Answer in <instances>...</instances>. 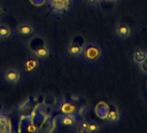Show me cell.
Listing matches in <instances>:
<instances>
[{
    "label": "cell",
    "mask_w": 147,
    "mask_h": 133,
    "mask_svg": "<svg viewBox=\"0 0 147 133\" xmlns=\"http://www.w3.org/2000/svg\"><path fill=\"white\" fill-rule=\"evenodd\" d=\"M100 53H101V51H100V48L96 44H94V43L88 45L87 47V48L85 49V56L90 61L96 60L100 57Z\"/></svg>",
    "instance_id": "cell-1"
},
{
    "label": "cell",
    "mask_w": 147,
    "mask_h": 133,
    "mask_svg": "<svg viewBox=\"0 0 147 133\" xmlns=\"http://www.w3.org/2000/svg\"><path fill=\"white\" fill-rule=\"evenodd\" d=\"M108 112H109V106H108V105H107L104 102L100 103L96 107V114L98 115L99 118H100L102 119L107 118Z\"/></svg>",
    "instance_id": "cell-2"
},
{
    "label": "cell",
    "mask_w": 147,
    "mask_h": 133,
    "mask_svg": "<svg viewBox=\"0 0 147 133\" xmlns=\"http://www.w3.org/2000/svg\"><path fill=\"white\" fill-rule=\"evenodd\" d=\"M107 119L110 123H116V122H118V120L119 119V112H118L117 108L114 107L113 105H112V106L109 107V112H108V113H107Z\"/></svg>",
    "instance_id": "cell-3"
},
{
    "label": "cell",
    "mask_w": 147,
    "mask_h": 133,
    "mask_svg": "<svg viewBox=\"0 0 147 133\" xmlns=\"http://www.w3.org/2000/svg\"><path fill=\"white\" fill-rule=\"evenodd\" d=\"M116 31H117L118 36L123 39L127 38L131 34V30H130L129 26H127L126 24H119L118 26Z\"/></svg>",
    "instance_id": "cell-4"
},
{
    "label": "cell",
    "mask_w": 147,
    "mask_h": 133,
    "mask_svg": "<svg viewBox=\"0 0 147 133\" xmlns=\"http://www.w3.org/2000/svg\"><path fill=\"white\" fill-rule=\"evenodd\" d=\"M147 56V53L143 51V50H136L134 53H133V60L134 62H136L137 64L140 65L146 58Z\"/></svg>",
    "instance_id": "cell-5"
},
{
    "label": "cell",
    "mask_w": 147,
    "mask_h": 133,
    "mask_svg": "<svg viewBox=\"0 0 147 133\" xmlns=\"http://www.w3.org/2000/svg\"><path fill=\"white\" fill-rule=\"evenodd\" d=\"M20 78V75L17 70H10L5 74V79L10 83H16Z\"/></svg>",
    "instance_id": "cell-6"
},
{
    "label": "cell",
    "mask_w": 147,
    "mask_h": 133,
    "mask_svg": "<svg viewBox=\"0 0 147 133\" xmlns=\"http://www.w3.org/2000/svg\"><path fill=\"white\" fill-rule=\"evenodd\" d=\"M18 30H19V33L21 35H23V36H29V35H30L32 33L33 29H32V27L30 24H22L19 27Z\"/></svg>",
    "instance_id": "cell-7"
},
{
    "label": "cell",
    "mask_w": 147,
    "mask_h": 133,
    "mask_svg": "<svg viewBox=\"0 0 147 133\" xmlns=\"http://www.w3.org/2000/svg\"><path fill=\"white\" fill-rule=\"evenodd\" d=\"M82 52V48L79 45L73 44L69 48V53L74 56H77V55L81 54Z\"/></svg>",
    "instance_id": "cell-8"
},
{
    "label": "cell",
    "mask_w": 147,
    "mask_h": 133,
    "mask_svg": "<svg viewBox=\"0 0 147 133\" xmlns=\"http://www.w3.org/2000/svg\"><path fill=\"white\" fill-rule=\"evenodd\" d=\"M62 112L66 114H71L73 113L74 112L76 111V107L74 105L70 104V103H65L63 105H62V108H61Z\"/></svg>",
    "instance_id": "cell-9"
},
{
    "label": "cell",
    "mask_w": 147,
    "mask_h": 133,
    "mask_svg": "<svg viewBox=\"0 0 147 133\" xmlns=\"http://www.w3.org/2000/svg\"><path fill=\"white\" fill-rule=\"evenodd\" d=\"M8 121L5 118H0V132H7L8 131Z\"/></svg>",
    "instance_id": "cell-10"
},
{
    "label": "cell",
    "mask_w": 147,
    "mask_h": 133,
    "mask_svg": "<svg viewBox=\"0 0 147 133\" xmlns=\"http://www.w3.org/2000/svg\"><path fill=\"white\" fill-rule=\"evenodd\" d=\"M36 54L40 58H45L49 55V51L45 48H40L36 51Z\"/></svg>",
    "instance_id": "cell-11"
},
{
    "label": "cell",
    "mask_w": 147,
    "mask_h": 133,
    "mask_svg": "<svg viewBox=\"0 0 147 133\" xmlns=\"http://www.w3.org/2000/svg\"><path fill=\"white\" fill-rule=\"evenodd\" d=\"M10 36V30L5 26H0V38H6Z\"/></svg>",
    "instance_id": "cell-12"
},
{
    "label": "cell",
    "mask_w": 147,
    "mask_h": 133,
    "mask_svg": "<svg viewBox=\"0 0 147 133\" xmlns=\"http://www.w3.org/2000/svg\"><path fill=\"white\" fill-rule=\"evenodd\" d=\"M61 123L66 126H71V125L74 124V119L72 118H70V117H66V118H62Z\"/></svg>",
    "instance_id": "cell-13"
},
{
    "label": "cell",
    "mask_w": 147,
    "mask_h": 133,
    "mask_svg": "<svg viewBox=\"0 0 147 133\" xmlns=\"http://www.w3.org/2000/svg\"><path fill=\"white\" fill-rule=\"evenodd\" d=\"M140 66H141V70H142L144 73L147 74V56H146L145 60L140 64Z\"/></svg>",
    "instance_id": "cell-14"
},
{
    "label": "cell",
    "mask_w": 147,
    "mask_h": 133,
    "mask_svg": "<svg viewBox=\"0 0 147 133\" xmlns=\"http://www.w3.org/2000/svg\"><path fill=\"white\" fill-rule=\"evenodd\" d=\"M99 130V126L95 124H88V131H96Z\"/></svg>",
    "instance_id": "cell-15"
},
{
    "label": "cell",
    "mask_w": 147,
    "mask_h": 133,
    "mask_svg": "<svg viewBox=\"0 0 147 133\" xmlns=\"http://www.w3.org/2000/svg\"><path fill=\"white\" fill-rule=\"evenodd\" d=\"M54 2L55 3V5L56 4H65V5H67V0H54Z\"/></svg>",
    "instance_id": "cell-16"
},
{
    "label": "cell",
    "mask_w": 147,
    "mask_h": 133,
    "mask_svg": "<svg viewBox=\"0 0 147 133\" xmlns=\"http://www.w3.org/2000/svg\"><path fill=\"white\" fill-rule=\"evenodd\" d=\"M98 1H99V0H88V2H89L90 4H92V5H94V4H96Z\"/></svg>",
    "instance_id": "cell-17"
},
{
    "label": "cell",
    "mask_w": 147,
    "mask_h": 133,
    "mask_svg": "<svg viewBox=\"0 0 147 133\" xmlns=\"http://www.w3.org/2000/svg\"><path fill=\"white\" fill-rule=\"evenodd\" d=\"M106 1L110 2V3H113V2H115V1H116V0H106Z\"/></svg>",
    "instance_id": "cell-18"
},
{
    "label": "cell",
    "mask_w": 147,
    "mask_h": 133,
    "mask_svg": "<svg viewBox=\"0 0 147 133\" xmlns=\"http://www.w3.org/2000/svg\"><path fill=\"white\" fill-rule=\"evenodd\" d=\"M1 11H2V9H1V7H0V12H1Z\"/></svg>",
    "instance_id": "cell-19"
}]
</instances>
